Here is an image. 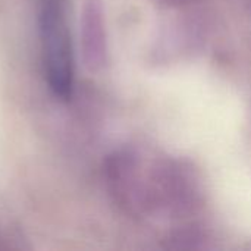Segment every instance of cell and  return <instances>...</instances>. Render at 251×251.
I'll list each match as a JSON object with an SVG mask.
<instances>
[{"instance_id": "cell-2", "label": "cell", "mask_w": 251, "mask_h": 251, "mask_svg": "<svg viewBox=\"0 0 251 251\" xmlns=\"http://www.w3.org/2000/svg\"><path fill=\"white\" fill-rule=\"evenodd\" d=\"M85 31H90V37H87V41L90 43V54L93 62H100L103 56V25H101V15H100V3L96 0H91L88 3L87 10V26Z\"/></svg>"}, {"instance_id": "cell-1", "label": "cell", "mask_w": 251, "mask_h": 251, "mask_svg": "<svg viewBox=\"0 0 251 251\" xmlns=\"http://www.w3.org/2000/svg\"><path fill=\"white\" fill-rule=\"evenodd\" d=\"M46 76L56 97L66 100L74 88V53L66 16V0H43L40 13Z\"/></svg>"}]
</instances>
